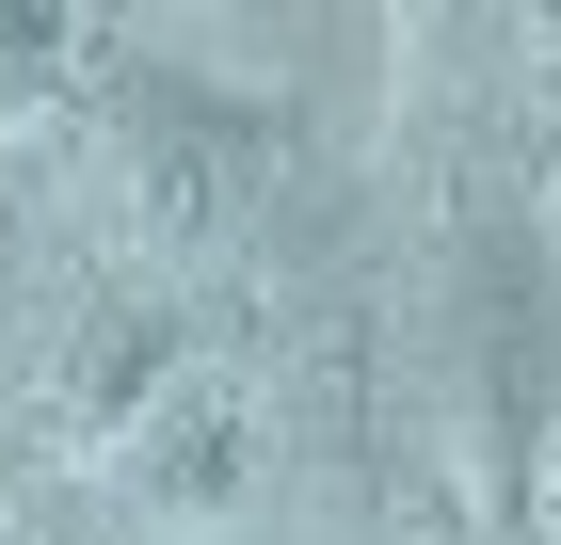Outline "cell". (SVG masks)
Instances as JSON below:
<instances>
[{"label":"cell","mask_w":561,"mask_h":545,"mask_svg":"<svg viewBox=\"0 0 561 545\" xmlns=\"http://www.w3.org/2000/svg\"><path fill=\"white\" fill-rule=\"evenodd\" d=\"M113 481H129V513L145 530H241L257 513V481H273V418H257V385L241 370H176V401L113 450Z\"/></svg>","instance_id":"obj_3"},{"label":"cell","mask_w":561,"mask_h":545,"mask_svg":"<svg viewBox=\"0 0 561 545\" xmlns=\"http://www.w3.org/2000/svg\"><path fill=\"white\" fill-rule=\"evenodd\" d=\"M546 513H561V465H546Z\"/></svg>","instance_id":"obj_7"},{"label":"cell","mask_w":561,"mask_h":545,"mask_svg":"<svg viewBox=\"0 0 561 545\" xmlns=\"http://www.w3.org/2000/svg\"><path fill=\"white\" fill-rule=\"evenodd\" d=\"M449 370H466V418H481V481L529 513L561 465V273L529 225L449 241Z\"/></svg>","instance_id":"obj_1"},{"label":"cell","mask_w":561,"mask_h":545,"mask_svg":"<svg viewBox=\"0 0 561 545\" xmlns=\"http://www.w3.org/2000/svg\"><path fill=\"white\" fill-rule=\"evenodd\" d=\"M96 161H113V209H129L145 241H225V225L257 209L273 128H257V96L145 65V81H113V96H96Z\"/></svg>","instance_id":"obj_2"},{"label":"cell","mask_w":561,"mask_h":545,"mask_svg":"<svg viewBox=\"0 0 561 545\" xmlns=\"http://www.w3.org/2000/svg\"><path fill=\"white\" fill-rule=\"evenodd\" d=\"M0 353H16V209H0Z\"/></svg>","instance_id":"obj_6"},{"label":"cell","mask_w":561,"mask_h":545,"mask_svg":"<svg viewBox=\"0 0 561 545\" xmlns=\"http://www.w3.org/2000/svg\"><path fill=\"white\" fill-rule=\"evenodd\" d=\"M176 370H193V337H176L161 305H113V321L65 353V385H48V465H113L176 401Z\"/></svg>","instance_id":"obj_4"},{"label":"cell","mask_w":561,"mask_h":545,"mask_svg":"<svg viewBox=\"0 0 561 545\" xmlns=\"http://www.w3.org/2000/svg\"><path fill=\"white\" fill-rule=\"evenodd\" d=\"M65 81H81V33H65V16H0V128L48 113Z\"/></svg>","instance_id":"obj_5"}]
</instances>
